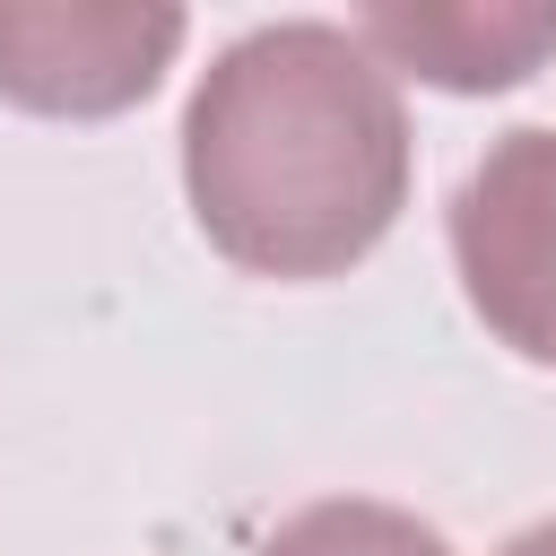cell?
Returning <instances> with one entry per match:
<instances>
[{
	"mask_svg": "<svg viewBox=\"0 0 556 556\" xmlns=\"http://www.w3.org/2000/svg\"><path fill=\"white\" fill-rule=\"evenodd\" d=\"M261 556H452V547L400 504L330 495V504H304L295 521H278V539H261Z\"/></svg>",
	"mask_w": 556,
	"mask_h": 556,
	"instance_id": "obj_5",
	"label": "cell"
},
{
	"mask_svg": "<svg viewBox=\"0 0 556 556\" xmlns=\"http://www.w3.org/2000/svg\"><path fill=\"white\" fill-rule=\"evenodd\" d=\"M356 43L434 87H513L556 52V9H365Z\"/></svg>",
	"mask_w": 556,
	"mask_h": 556,
	"instance_id": "obj_4",
	"label": "cell"
},
{
	"mask_svg": "<svg viewBox=\"0 0 556 556\" xmlns=\"http://www.w3.org/2000/svg\"><path fill=\"white\" fill-rule=\"evenodd\" d=\"M504 556H556V521H539V530H521Z\"/></svg>",
	"mask_w": 556,
	"mask_h": 556,
	"instance_id": "obj_6",
	"label": "cell"
},
{
	"mask_svg": "<svg viewBox=\"0 0 556 556\" xmlns=\"http://www.w3.org/2000/svg\"><path fill=\"white\" fill-rule=\"evenodd\" d=\"M182 43V9H87L0 0V96L35 113H113L156 87Z\"/></svg>",
	"mask_w": 556,
	"mask_h": 556,
	"instance_id": "obj_3",
	"label": "cell"
},
{
	"mask_svg": "<svg viewBox=\"0 0 556 556\" xmlns=\"http://www.w3.org/2000/svg\"><path fill=\"white\" fill-rule=\"evenodd\" d=\"M200 235L261 278L365 261L408 200V113L348 26H261L217 52L182 113Z\"/></svg>",
	"mask_w": 556,
	"mask_h": 556,
	"instance_id": "obj_1",
	"label": "cell"
},
{
	"mask_svg": "<svg viewBox=\"0 0 556 556\" xmlns=\"http://www.w3.org/2000/svg\"><path fill=\"white\" fill-rule=\"evenodd\" d=\"M452 261L478 321L556 365V130H504L452 191Z\"/></svg>",
	"mask_w": 556,
	"mask_h": 556,
	"instance_id": "obj_2",
	"label": "cell"
}]
</instances>
